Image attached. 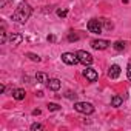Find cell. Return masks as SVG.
I'll list each match as a JSON object with an SVG mask.
<instances>
[{"mask_svg": "<svg viewBox=\"0 0 131 131\" xmlns=\"http://www.w3.org/2000/svg\"><path fill=\"white\" fill-rule=\"evenodd\" d=\"M42 128H43V126H42L40 123H32V125H31V129H32V131H37V129H42Z\"/></svg>", "mask_w": 131, "mask_h": 131, "instance_id": "obj_20", "label": "cell"}, {"mask_svg": "<svg viewBox=\"0 0 131 131\" xmlns=\"http://www.w3.org/2000/svg\"><path fill=\"white\" fill-rule=\"evenodd\" d=\"M120 74V67L119 65H111L110 70H108V77L110 79H117Z\"/></svg>", "mask_w": 131, "mask_h": 131, "instance_id": "obj_8", "label": "cell"}, {"mask_svg": "<svg viewBox=\"0 0 131 131\" xmlns=\"http://www.w3.org/2000/svg\"><path fill=\"white\" fill-rule=\"evenodd\" d=\"M25 96H26V93H25V90H22V88H16V90L13 91V97H14L16 100H23Z\"/></svg>", "mask_w": 131, "mask_h": 131, "instance_id": "obj_11", "label": "cell"}, {"mask_svg": "<svg viewBox=\"0 0 131 131\" xmlns=\"http://www.w3.org/2000/svg\"><path fill=\"white\" fill-rule=\"evenodd\" d=\"M91 46L94 48V49H106L108 46H110V42L108 40H103V39H96V40H93L91 42Z\"/></svg>", "mask_w": 131, "mask_h": 131, "instance_id": "obj_6", "label": "cell"}, {"mask_svg": "<svg viewBox=\"0 0 131 131\" xmlns=\"http://www.w3.org/2000/svg\"><path fill=\"white\" fill-rule=\"evenodd\" d=\"M13 2V0H0V6H2V8H5L8 3H11Z\"/></svg>", "mask_w": 131, "mask_h": 131, "instance_id": "obj_21", "label": "cell"}, {"mask_svg": "<svg viewBox=\"0 0 131 131\" xmlns=\"http://www.w3.org/2000/svg\"><path fill=\"white\" fill-rule=\"evenodd\" d=\"M26 57H28L29 60H32V62H37V63H39V62L42 60V59H40V57H39L37 54H34V52H26Z\"/></svg>", "mask_w": 131, "mask_h": 131, "instance_id": "obj_14", "label": "cell"}, {"mask_svg": "<svg viewBox=\"0 0 131 131\" xmlns=\"http://www.w3.org/2000/svg\"><path fill=\"white\" fill-rule=\"evenodd\" d=\"M57 16L63 19V17H67V16H68V11H67V9H57Z\"/></svg>", "mask_w": 131, "mask_h": 131, "instance_id": "obj_18", "label": "cell"}, {"mask_svg": "<svg viewBox=\"0 0 131 131\" xmlns=\"http://www.w3.org/2000/svg\"><path fill=\"white\" fill-rule=\"evenodd\" d=\"M74 110L82 113V114H93L94 113V106L88 102H76L74 103Z\"/></svg>", "mask_w": 131, "mask_h": 131, "instance_id": "obj_2", "label": "cell"}, {"mask_svg": "<svg viewBox=\"0 0 131 131\" xmlns=\"http://www.w3.org/2000/svg\"><path fill=\"white\" fill-rule=\"evenodd\" d=\"M76 54H77V59H79V62H80V63H83L85 67H90V65L93 63V56H91L90 52H86V51L80 49V51H77Z\"/></svg>", "mask_w": 131, "mask_h": 131, "instance_id": "obj_3", "label": "cell"}, {"mask_svg": "<svg viewBox=\"0 0 131 131\" xmlns=\"http://www.w3.org/2000/svg\"><path fill=\"white\" fill-rule=\"evenodd\" d=\"M83 76H85V77H86V80H90V82H96V80H97V77H99L97 71H96V70H93V68H86V70L83 71Z\"/></svg>", "mask_w": 131, "mask_h": 131, "instance_id": "obj_7", "label": "cell"}, {"mask_svg": "<svg viewBox=\"0 0 131 131\" xmlns=\"http://www.w3.org/2000/svg\"><path fill=\"white\" fill-rule=\"evenodd\" d=\"M67 97H68V99H76V94L70 91V93H67Z\"/></svg>", "mask_w": 131, "mask_h": 131, "instance_id": "obj_23", "label": "cell"}, {"mask_svg": "<svg viewBox=\"0 0 131 131\" xmlns=\"http://www.w3.org/2000/svg\"><path fill=\"white\" fill-rule=\"evenodd\" d=\"M31 13H32V9H31L29 3H28V2H22V3L16 8V11H14V14H13V20L17 22V23H25V22L29 19Z\"/></svg>", "mask_w": 131, "mask_h": 131, "instance_id": "obj_1", "label": "cell"}, {"mask_svg": "<svg viewBox=\"0 0 131 131\" xmlns=\"http://www.w3.org/2000/svg\"><path fill=\"white\" fill-rule=\"evenodd\" d=\"M48 40H49V42H54V40H56V37H54V36H48Z\"/></svg>", "mask_w": 131, "mask_h": 131, "instance_id": "obj_24", "label": "cell"}, {"mask_svg": "<svg viewBox=\"0 0 131 131\" xmlns=\"http://www.w3.org/2000/svg\"><path fill=\"white\" fill-rule=\"evenodd\" d=\"M62 60L67 63V65H76L79 62L77 54H73V52H63L62 54Z\"/></svg>", "mask_w": 131, "mask_h": 131, "instance_id": "obj_5", "label": "cell"}, {"mask_svg": "<svg viewBox=\"0 0 131 131\" xmlns=\"http://www.w3.org/2000/svg\"><path fill=\"white\" fill-rule=\"evenodd\" d=\"M36 80L40 82V83H46V82L49 80V77H48L45 73H37V74H36Z\"/></svg>", "mask_w": 131, "mask_h": 131, "instance_id": "obj_12", "label": "cell"}, {"mask_svg": "<svg viewBox=\"0 0 131 131\" xmlns=\"http://www.w3.org/2000/svg\"><path fill=\"white\" fill-rule=\"evenodd\" d=\"M68 40H70V42H76V40H79V36H77V34H70V36H68Z\"/></svg>", "mask_w": 131, "mask_h": 131, "instance_id": "obj_19", "label": "cell"}, {"mask_svg": "<svg viewBox=\"0 0 131 131\" xmlns=\"http://www.w3.org/2000/svg\"><path fill=\"white\" fill-rule=\"evenodd\" d=\"M102 22L103 20H97V19H91L88 22V31L93 34H100L102 32Z\"/></svg>", "mask_w": 131, "mask_h": 131, "instance_id": "obj_4", "label": "cell"}, {"mask_svg": "<svg viewBox=\"0 0 131 131\" xmlns=\"http://www.w3.org/2000/svg\"><path fill=\"white\" fill-rule=\"evenodd\" d=\"M114 49H117V51H123V49H125V43L120 42V40L116 42V43H114Z\"/></svg>", "mask_w": 131, "mask_h": 131, "instance_id": "obj_15", "label": "cell"}, {"mask_svg": "<svg viewBox=\"0 0 131 131\" xmlns=\"http://www.w3.org/2000/svg\"><path fill=\"white\" fill-rule=\"evenodd\" d=\"M22 42H23V36H22V34L14 32V34H11V36H9V43H11V45L17 46V45H20Z\"/></svg>", "mask_w": 131, "mask_h": 131, "instance_id": "obj_9", "label": "cell"}, {"mask_svg": "<svg viewBox=\"0 0 131 131\" xmlns=\"http://www.w3.org/2000/svg\"><path fill=\"white\" fill-rule=\"evenodd\" d=\"M122 103H123V99H122L120 96H114V97L111 99V105H113V106H116V108H117V106H120Z\"/></svg>", "mask_w": 131, "mask_h": 131, "instance_id": "obj_13", "label": "cell"}, {"mask_svg": "<svg viewBox=\"0 0 131 131\" xmlns=\"http://www.w3.org/2000/svg\"><path fill=\"white\" fill-rule=\"evenodd\" d=\"M48 110H49V111H59L60 106H59L57 103H48Z\"/></svg>", "mask_w": 131, "mask_h": 131, "instance_id": "obj_17", "label": "cell"}, {"mask_svg": "<svg viewBox=\"0 0 131 131\" xmlns=\"http://www.w3.org/2000/svg\"><path fill=\"white\" fill-rule=\"evenodd\" d=\"M60 86H62V83H60L59 79H49V80H48V88H49L51 91H59Z\"/></svg>", "mask_w": 131, "mask_h": 131, "instance_id": "obj_10", "label": "cell"}, {"mask_svg": "<svg viewBox=\"0 0 131 131\" xmlns=\"http://www.w3.org/2000/svg\"><path fill=\"white\" fill-rule=\"evenodd\" d=\"M32 114H34V116H37V114H40V110H34V111H32Z\"/></svg>", "mask_w": 131, "mask_h": 131, "instance_id": "obj_25", "label": "cell"}, {"mask_svg": "<svg viewBox=\"0 0 131 131\" xmlns=\"http://www.w3.org/2000/svg\"><path fill=\"white\" fill-rule=\"evenodd\" d=\"M0 42L5 43L6 42V32H5V28L2 26V31H0Z\"/></svg>", "mask_w": 131, "mask_h": 131, "instance_id": "obj_16", "label": "cell"}, {"mask_svg": "<svg viewBox=\"0 0 131 131\" xmlns=\"http://www.w3.org/2000/svg\"><path fill=\"white\" fill-rule=\"evenodd\" d=\"M126 76H128V79L131 80V62H129V65H128V70H126Z\"/></svg>", "mask_w": 131, "mask_h": 131, "instance_id": "obj_22", "label": "cell"}]
</instances>
